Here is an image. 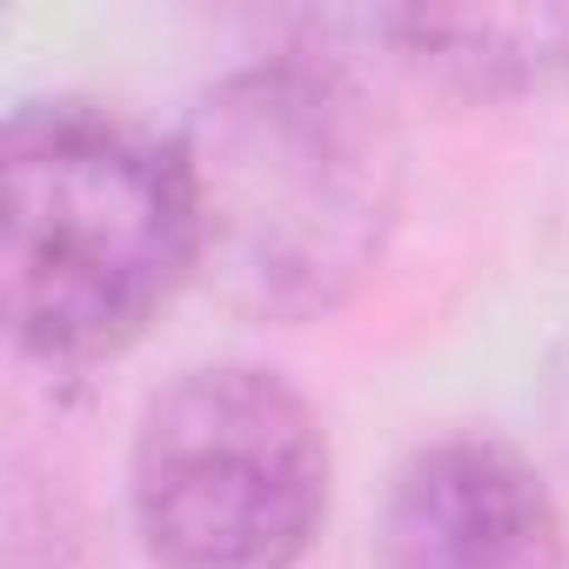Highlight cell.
Here are the masks:
<instances>
[{
    "label": "cell",
    "mask_w": 569,
    "mask_h": 569,
    "mask_svg": "<svg viewBox=\"0 0 569 569\" xmlns=\"http://www.w3.org/2000/svg\"><path fill=\"white\" fill-rule=\"evenodd\" d=\"M181 141L94 94L21 101L0 134V302L21 356L114 362L194 281Z\"/></svg>",
    "instance_id": "obj_2"
},
{
    "label": "cell",
    "mask_w": 569,
    "mask_h": 569,
    "mask_svg": "<svg viewBox=\"0 0 569 569\" xmlns=\"http://www.w3.org/2000/svg\"><path fill=\"white\" fill-rule=\"evenodd\" d=\"M396 68L469 94L516 101L569 81V8H389L356 21Z\"/></svg>",
    "instance_id": "obj_5"
},
{
    "label": "cell",
    "mask_w": 569,
    "mask_h": 569,
    "mask_svg": "<svg viewBox=\"0 0 569 569\" xmlns=\"http://www.w3.org/2000/svg\"><path fill=\"white\" fill-rule=\"evenodd\" d=\"M194 194V281L261 322H316L382 268L402 214V128L349 54L228 68L174 128Z\"/></svg>",
    "instance_id": "obj_1"
},
{
    "label": "cell",
    "mask_w": 569,
    "mask_h": 569,
    "mask_svg": "<svg viewBox=\"0 0 569 569\" xmlns=\"http://www.w3.org/2000/svg\"><path fill=\"white\" fill-rule=\"evenodd\" d=\"M369 556L376 569H569V529L516 442L456 429L396 462Z\"/></svg>",
    "instance_id": "obj_4"
},
{
    "label": "cell",
    "mask_w": 569,
    "mask_h": 569,
    "mask_svg": "<svg viewBox=\"0 0 569 569\" xmlns=\"http://www.w3.org/2000/svg\"><path fill=\"white\" fill-rule=\"evenodd\" d=\"M542 422H549L556 456L569 462V349L556 356V369H549V382H542Z\"/></svg>",
    "instance_id": "obj_6"
},
{
    "label": "cell",
    "mask_w": 569,
    "mask_h": 569,
    "mask_svg": "<svg viewBox=\"0 0 569 569\" xmlns=\"http://www.w3.org/2000/svg\"><path fill=\"white\" fill-rule=\"evenodd\" d=\"M128 509L154 569H296L329 522V429L261 362L181 369L134 422Z\"/></svg>",
    "instance_id": "obj_3"
}]
</instances>
